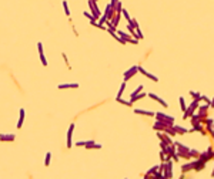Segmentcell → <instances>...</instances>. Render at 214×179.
<instances>
[{"label":"cell","mask_w":214,"mask_h":179,"mask_svg":"<svg viewBox=\"0 0 214 179\" xmlns=\"http://www.w3.org/2000/svg\"><path fill=\"white\" fill-rule=\"evenodd\" d=\"M40 60H42V63H43V66H47V61H46V57H44V54H40Z\"/></svg>","instance_id":"obj_13"},{"label":"cell","mask_w":214,"mask_h":179,"mask_svg":"<svg viewBox=\"0 0 214 179\" xmlns=\"http://www.w3.org/2000/svg\"><path fill=\"white\" fill-rule=\"evenodd\" d=\"M180 103H181V108H183V111H186V107H184V100H183V98H180Z\"/></svg>","instance_id":"obj_16"},{"label":"cell","mask_w":214,"mask_h":179,"mask_svg":"<svg viewBox=\"0 0 214 179\" xmlns=\"http://www.w3.org/2000/svg\"><path fill=\"white\" fill-rule=\"evenodd\" d=\"M137 68H138V70H140V72H143V74H144V75H146V77H149V78H151V80H153V81H159V80H157V78H156V77H154V75H151V74H150V72H146V71H144V68H143V67H137Z\"/></svg>","instance_id":"obj_6"},{"label":"cell","mask_w":214,"mask_h":179,"mask_svg":"<svg viewBox=\"0 0 214 179\" xmlns=\"http://www.w3.org/2000/svg\"><path fill=\"white\" fill-rule=\"evenodd\" d=\"M94 1H97V0H94Z\"/></svg>","instance_id":"obj_17"},{"label":"cell","mask_w":214,"mask_h":179,"mask_svg":"<svg viewBox=\"0 0 214 179\" xmlns=\"http://www.w3.org/2000/svg\"><path fill=\"white\" fill-rule=\"evenodd\" d=\"M137 114H144V115H153V112H147V111H141V109H136Z\"/></svg>","instance_id":"obj_12"},{"label":"cell","mask_w":214,"mask_h":179,"mask_svg":"<svg viewBox=\"0 0 214 179\" xmlns=\"http://www.w3.org/2000/svg\"><path fill=\"white\" fill-rule=\"evenodd\" d=\"M14 138H16V135H13V134H10V135H0V141H14Z\"/></svg>","instance_id":"obj_5"},{"label":"cell","mask_w":214,"mask_h":179,"mask_svg":"<svg viewBox=\"0 0 214 179\" xmlns=\"http://www.w3.org/2000/svg\"><path fill=\"white\" fill-rule=\"evenodd\" d=\"M136 71H137V67H131L128 71H126V74H124V81H127V78L133 77V75L136 74Z\"/></svg>","instance_id":"obj_4"},{"label":"cell","mask_w":214,"mask_h":179,"mask_svg":"<svg viewBox=\"0 0 214 179\" xmlns=\"http://www.w3.org/2000/svg\"><path fill=\"white\" fill-rule=\"evenodd\" d=\"M149 95H150V97H151V98H154V100H157V101H159V103H161V104H163V107H167V104H166V103H164V101H163V100H160V98H159V97H157V95H154V94H149Z\"/></svg>","instance_id":"obj_9"},{"label":"cell","mask_w":214,"mask_h":179,"mask_svg":"<svg viewBox=\"0 0 214 179\" xmlns=\"http://www.w3.org/2000/svg\"><path fill=\"white\" fill-rule=\"evenodd\" d=\"M37 48H39V54L43 53V44L42 43H37Z\"/></svg>","instance_id":"obj_15"},{"label":"cell","mask_w":214,"mask_h":179,"mask_svg":"<svg viewBox=\"0 0 214 179\" xmlns=\"http://www.w3.org/2000/svg\"><path fill=\"white\" fill-rule=\"evenodd\" d=\"M79 84L73 82V84H59V90H64V88H77Z\"/></svg>","instance_id":"obj_3"},{"label":"cell","mask_w":214,"mask_h":179,"mask_svg":"<svg viewBox=\"0 0 214 179\" xmlns=\"http://www.w3.org/2000/svg\"><path fill=\"white\" fill-rule=\"evenodd\" d=\"M50 159H51V154L47 152V154H46V159H44V165H46V166L50 165Z\"/></svg>","instance_id":"obj_8"},{"label":"cell","mask_w":214,"mask_h":179,"mask_svg":"<svg viewBox=\"0 0 214 179\" xmlns=\"http://www.w3.org/2000/svg\"><path fill=\"white\" fill-rule=\"evenodd\" d=\"M63 7H64L66 16H70V10H69V4H67V1H63Z\"/></svg>","instance_id":"obj_10"},{"label":"cell","mask_w":214,"mask_h":179,"mask_svg":"<svg viewBox=\"0 0 214 179\" xmlns=\"http://www.w3.org/2000/svg\"><path fill=\"white\" fill-rule=\"evenodd\" d=\"M88 6H90V9H91V13H93L94 19H99L100 11H99V10H97V7H96V1H94V0H90V1H88Z\"/></svg>","instance_id":"obj_1"},{"label":"cell","mask_w":214,"mask_h":179,"mask_svg":"<svg viewBox=\"0 0 214 179\" xmlns=\"http://www.w3.org/2000/svg\"><path fill=\"white\" fill-rule=\"evenodd\" d=\"M84 16H86V17H88L90 20H96V19H94V16H91L88 11H84Z\"/></svg>","instance_id":"obj_14"},{"label":"cell","mask_w":214,"mask_h":179,"mask_svg":"<svg viewBox=\"0 0 214 179\" xmlns=\"http://www.w3.org/2000/svg\"><path fill=\"white\" fill-rule=\"evenodd\" d=\"M73 129H74V124L70 125L69 132H67V148H72V135H73Z\"/></svg>","instance_id":"obj_2"},{"label":"cell","mask_w":214,"mask_h":179,"mask_svg":"<svg viewBox=\"0 0 214 179\" xmlns=\"http://www.w3.org/2000/svg\"><path fill=\"white\" fill-rule=\"evenodd\" d=\"M124 87H126V81L122 84V88H120V91H119V95H117V98H120V97H122V94H123V91H124Z\"/></svg>","instance_id":"obj_11"},{"label":"cell","mask_w":214,"mask_h":179,"mask_svg":"<svg viewBox=\"0 0 214 179\" xmlns=\"http://www.w3.org/2000/svg\"><path fill=\"white\" fill-rule=\"evenodd\" d=\"M24 109L22 108L20 109V119H19V124H17V128H22V125H23V121H24Z\"/></svg>","instance_id":"obj_7"}]
</instances>
